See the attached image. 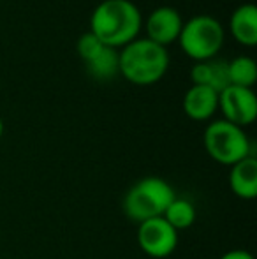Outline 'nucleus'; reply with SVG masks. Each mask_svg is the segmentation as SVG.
<instances>
[{"label": "nucleus", "instance_id": "nucleus-1", "mask_svg": "<svg viewBox=\"0 0 257 259\" xmlns=\"http://www.w3.org/2000/svg\"><path fill=\"white\" fill-rule=\"evenodd\" d=\"M143 14L130 0H102L90 14V30L104 46L122 50L139 37Z\"/></svg>", "mask_w": 257, "mask_h": 259}, {"label": "nucleus", "instance_id": "nucleus-2", "mask_svg": "<svg viewBox=\"0 0 257 259\" xmlns=\"http://www.w3.org/2000/svg\"><path fill=\"white\" fill-rule=\"evenodd\" d=\"M120 76L137 87L159 83L169 69L168 48L151 42L146 37H137L118 50Z\"/></svg>", "mask_w": 257, "mask_h": 259}, {"label": "nucleus", "instance_id": "nucleus-3", "mask_svg": "<svg viewBox=\"0 0 257 259\" xmlns=\"http://www.w3.org/2000/svg\"><path fill=\"white\" fill-rule=\"evenodd\" d=\"M176 198V192L169 182L159 177H146L137 180L125 192L122 208L125 217L134 222L162 217L169 203Z\"/></svg>", "mask_w": 257, "mask_h": 259}, {"label": "nucleus", "instance_id": "nucleus-4", "mask_svg": "<svg viewBox=\"0 0 257 259\" xmlns=\"http://www.w3.org/2000/svg\"><path fill=\"white\" fill-rule=\"evenodd\" d=\"M206 154L222 166H234L245 157L254 155L252 141L245 129L224 118L212 120L202 134Z\"/></svg>", "mask_w": 257, "mask_h": 259}, {"label": "nucleus", "instance_id": "nucleus-5", "mask_svg": "<svg viewBox=\"0 0 257 259\" xmlns=\"http://www.w3.org/2000/svg\"><path fill=\"white\" fill-rule=\"evenodd\" d=\"M226 41L224 25L208 14H197L183 21L178 45L182 52L194 62L217 58Z\"/></svg>", "mask_w": 257, "mask_h": 259}, {"label": "nucleus", "instance_id": "nucleus-6", "mask_svg": "<svg viewBox=\"0 0 257 259\" xmlns=\"http://www.w3.org/2000/svg\"><path fill=\"white\" fill-rule=\"evenodd\" d=\"M137 245L153 259L169 257L178 247V231L164 217L148 219L137 224Z\"/></svg>", "mask_w": 257, "mask_h": 259}, {"label": "nucleus", "instance_id": "nucleus-7", "mask_svg": "<svg viewBox=\"0 0 257 259\" xmlns=\"http://www.w3.org/2000/svg\"><path fill=\"white\" fill-rule=\"evenodd\" d=\"M219 111L222 118L234 125L245 127L252 125L257 118V97L254 89L229 85L219 92Z\"/></svg>", "mask_w": 257, "mask_h": 259}, {"label": "nucleus", "instance_id": "nucleus-8", "mask_svg": "<svg viewBox=\"0 0 257 259\" xmlns=\"http://www.w3.org/2000/svg\"><path fill=\"white\" fill-rule=\"evenodd\" d=\"M146 39L159 46L168 48L173 42H178L180 32L183 27V18L178 9L171 6H161L155 7L148 14L146 21H143Z\"/></svg>", "mask_w": 257, "mask_h": 259}, {"label": "nucleus", "instance_id": "nucleus-9", "mask_svg": "<svg viewBox=\"0 0 257 259\" xmlns=\"http://www.w3.org/2000/svg\"><path fill=\"white\" fill-rule=\"evenodd\" d=\"M182 108L194 122H210L219 111V92L202 85H192L183 96Z\"/></svg>", "mask_w": 257, "mask_h": 259}, {"label": "nucleus", "instance_id": "nucleus-10", "mask_svg": "<svg viewBox=\"0 0 257 259\" xmlns=\"http://www.w3.org/2000/svg\"><path fill=\"white\" fill-rule=\"evenodd\" d=\"M229 32L238 45L254 48L257 45V7L254 4H241L233 11Z\"/></svg>", "mask_w": 257, "mask_h": 259}, {"label": "nucleus", "instance_id": "nucleus-11", "mask_svg": "<svg viewBox=\"0 0 257 259\" xmlns=\"http://www.w3.org/2000/svg\"><path fill=\"white\" fill-rule=\"evenodd\" d=\"M229 187L238 198L254 199L257 196V157L248 155L231 166Z\"/></svg>", "mask_w": 257, "mask_h": 259}, {"label": "nucleus", "instance_id": "nucleus-12", "mask_svg": "<svg viewBox=\"0 0 257 259\" xmlns=\"http://www.w3.org/2000/svg\"><path fill=\"white\" fill-rule=\"evenodd\" d=\"M192 85H202L213 89L215 92H222L226 87H229L227 78V62L212 58V60L195 62L190 71Z\"/></svg>", "mask_w": 257, "mask_h": 259}, {"label": "nucleus", "instance_id": "nucleus-13", "mask_svg": "<svg viewBox=\"0 0 257 259\" xmlns=\"http://www.w3.org/2000/svg\"><path fill=\"white\" fill-rule=\"evenodd\" d=\"M86 71L92 78L99 79V81H110L115 76L120 74L118 69V50L104 46L99 53L93 58L86 62Z\"/></svg>", "mask_w": 257, "mask_h": 259}, {"label": "nucleus", "instance_id": "nucleus-14", "mask_svg": "<svg viewBox=\"0 0 257 259\" xmlns=\"http://www.w3.org/2000/svg\"><path fill=\"white\" fill-rule=\"evenodd\" d=\"M227 78H229V85L254 89L257 81L255 60L247 55L233 58L231 62H227Z\"/></svg>", "mask_w": 257, "mask_h": 259}, {"label": "nucleus", "instance_id": "nucleus-15", "mask_svg": "<svg viewBox=\"0 0 257 259\" xmlns=\"http://www.w3.org/2000/svg\"><path fill=\"white\" fill-rule=\"evenodd\" d=\"M162 217L180 233V231H183V229H189L190 226L194 224L195 217H197V211H195V206L192 205V201L176 196V198L169 203V206L166 208Z\"/></svg>", "mask_w": 257, "mask_h": 259}, {"label": "nucleus", "instance_id": "nucleus-16", "mask_svg": "<svg viewBox=\"0 0 257 259\" xmlns=\"http://www.w3.org/2000/svg\"><path fill=\"white\" fill-rule=\"evenodd\" d=\"M102 48H104V45L92 34V32L81 34L78 39V42H76V50H78L79 57H81V60L85 62V64L90 60V58L95 57Z\"/></svg>", "mask_w": 257, "mask_h": 259}, {"label": "nucleus", "instance_id": "nucleus-17", "mask_svg": "<svg viewBox=\"0 0 257 259\" xmlns=\"http://www.w3.org/2000/svg\"><path fill=\"white\" fill-rule=\"evenodd\" d=\"M220 259H255L252 256L248 250H243V249H233V250H227L226 254H222Z\"/></svg>", "mask_w": 257, "mask_h": 259}, {"label": "nucleus", "instance_id": "nucleus-18", "mask_svg": "<svg viewBox=\"0 0 257 259\" xmlns=\"http://www.w3.org/2000/svg\"><path fill=\"white\" fill-rule=\"evenodd\" d=\"M2 136H4V120L0 118V140H2Z\"/></svg>", "mask_w": 257, "mask_h": 259}]
</instances>
